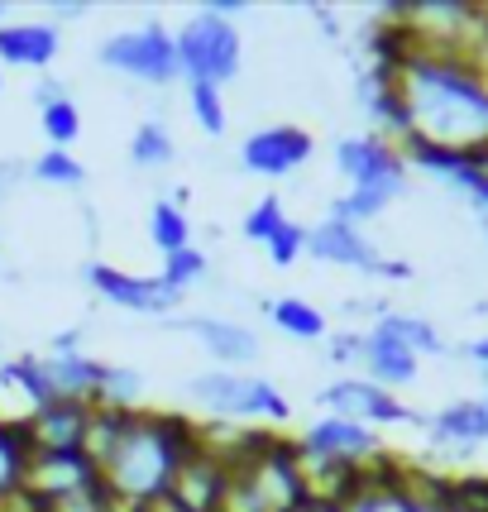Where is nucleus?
Here are the masks:
<instances>
[{
    "label": "nucleus",
    "mask_w": 488,
    "mask_h": 512,
    "mask_svg": "<svg viewBox=\"0 0 488 512\" xmlns=\"http://www.w3.org/2000/svg\"><path fill=\"white\" fill-rule=\"evenodd\" d=\"M369 58L393 72L412 134L450 154H474L488 144V63L474 53L412 48L398 24L378 20L369 34Z\"/></svg>",
    "instance_id": "nucleus-1"
},
{
    "label": "nucleus",
    "mask_w": 488,
    "mask_h": 512,
    "mask_svg": "<svg viewBox=\"0 0 488 512\" xmlns=\"http://www.w3.org/2000/svg\"><path fill=\"white\" fill-rule=\"evenodd\" d=\"M197 446V422L182 412H101L87 436V455L101 469V484L134 508L154 503L173 489L178 465Z\"/></svg>",
    "instance_id": "nucleus-2"
},
{
    "label": "nucleus",
    "mask_w": 488,
    "mask_h": 512,
    "mask_svg": "<svg viewBox=\"0 0 488 512\" xmlns=\"http://www.w3.org/2000/svg\"><path fill=\"white\" fill-rule=\"evenodd\" d=\"M302 465L288 431H273L254 455H244L240 465L225 469L221 512H292L302 498Z\"/></svg>",
    "instance_id": "nucleus-3"
},
{
    "label": "nucleus",
    "mask_w": 488,
    "mask_h": 512,
    "mask_svg": "<svg viewBox=\"0 0 488 512\" xmlns=\"http://www.w3.org/2000/svg\"><path fill=\"white\" fill-rule=\"evenodd\" d=\"M182 398L201 407L211 422H268L283 431L292 422V402L273 379H254L240 369H206L182 383Z\"/></svg>",
    "instance_id": "nucleus-4"
},
{
    "label": "nucleus",
    "mask_w": 488,
    "mask_h": 512,
    "mask_svg": "<svg viewBox=\"0 0 488 512\" xmlns=\"http://www.w3.org/2000/svg\"><path fill=\"white\" fill-rule=\"evenodd\" d=\"M178 39V63H182V82H211L221 87L235 82L244 67V39L235 20H221L211 10H192L187 20L173 29Z\"/></svg>",
    "instance_id": "nucleus-5"
},
{
    "label": "nucleus",
    "mask_w": 488,
    "mask_h": 512,
    "mask_svg": "<svg viewBox=\"0 0 488 512\" xmlns=\"http://www.w3.org/2000/svg\"><path fill=\"white\" fill-rule=\"evenodd\" d=\"M101 67H111L120 77H134L144 87H173L182 82V63H178V39L163 20H144L134 29H115L111 39H101L96 48Z\"/></svg>",
    "instance_id": "nucleus-6"
},
{
    "label": "nucleus",
    "mask_w": 488,
    "mask_h": 512,
    "mask_svg": "<svg viewBox=\"0 0 488 512\" xmlns=\"http://www.w3.org/2000/svg\"><path fill=\"white\" fill-rule=\"evenodd\" d=\"M335 168L350 178V187L378 192L388 201H398L407 192V173H412L398 144H388L378 134H345V139H335Z\"/></svg>",
    "instance_id": "nucleus-7"
},
{
    "label": "nucleus",
    "mask_w": 488,
    "mask_h": 512,
    "mask_svg": "<svg viewBox=\"0 0 488 512\" xmlns=\"http://www.w3.org/2000/svg\"><path fill=\"white\" fill-rule=\"evenodd\" d=\"M91 292L115 307V312L130 316H154V321H173V312L182 307V292H173L158 273H125L115 264H91L87 268Z\"/></svg>",
    "instance_id": "nucleus-8"
},
{
    "label": "nucleus",
    "mask_w": 488,
    "mask_h": 512,
    "mask_svg": "<svg viewBox=\"0 0 488 512\" xmlns=\"http://www.w3.org/2000/svg\"><path fill=\"white\" fill-rule=\"evenodd\" d=\"M292 446H297L302 460L369 465L374 455H383V436H378L374 426H364V422H350V417H331V412H321L316 422H307L297 436H292Z\"/></svg>",
    "instance_id": "nucleus-9"
},
{
    "label": "nucleus",
    "mask_w": 488,
    "mask_h": 512,
    "mask_svg": "<svg viewBox=\"0 0 488 512\" xmlns=\"http://www.w3.org/2000/svg\"><path fill=\"white\" fill-rule=\"evenodd\" d=\"M321 407L331 412V417H350V422H364V426H402V422H422L398 393H388V388H378L374 379H364V374H340L335 383L321 388Z\"/></svg>",
    "instance_id": "nucleus-10"
},
{
    "label": "nucleus",
    "mask_w": 488,
    "mask_h": 512,
    "mask_svg": "<svg viewBox=\"0 0 488 512\" xmlns=\"http://www.w3.org/2000/svg\"><path fill=\"white\" fill-rule=\"evenodd\" d=\"M101 484V469L87 450H34L29 455V474H24V493H34L39 503H63L72 493H87Z\"/></svg>",
    "instance_id": "nucleus-11"
},
{
    "label": "nucleus",
    "mask_w": 488,
    "mask_h": 512,
    "mask_svg": "<svg viewBox=\"0 0 488 512\" xmlns=\"http://www.w3.org/2000/svg\"><path fill=\"white\" fill-rule=\"evenodd\" d=\"M311 154H316V139L302 125H264L240 144L244 173H254V178H288Z\"/></svg>",
    "instance_id": "nucleus-12"
},
{
    "label": "nucleus",
    "mask_w": 488,
    "mask_h": 512,
    "mask_svg": "<svg viewBox=\"0 0 488 512\" xmlns=\"http://www.w3.org/2000/svg\"><path fill=\"white\" fill-rule=\"evenodd\" d=\"M168 326L182 335H197L201 350L216 359V369H240L244 374L259 359V335L244 321H230V316H173Z\"/></svg>",
    "instance_id": "nucleus-13"
},
{
    "label": "nucleus",
    "mask_w": 488,
    "mask_h": 512,
    "mask_svg": "<svg viewBox=\"0 0 488 512\" xmlns=\"http://www.w3.org/2000/svg\"><path fill=\"white\" fill-rule=\"evenodd\" d=\"M307 254L321 259V264H335V268H355V273H374L383 278L388 268V254L359 230V225H345V221H321L307 230Z\"/></svg>",
    "instance_id": "nucleus-14"
},
{
    "label": "nucleus",
    "mask_w": 488,
    "mask_h": 512,
    "mask_svg": "<svg viewBox=\"0 0 488 512\" xmlns=\"http://www.w3.org/2000/svg\"><path fill=\"white\" fill-rule=\"evenodd\" d=\"M91 422H96V402L87 398H53L29 417V446L34 450H87Z\"/></svg>",
    "instance_id": "nucleus-15"
},
{
    "label": "nucleus",
    "mask_w": 488,
    "mask_h": 512,
    "mask_svg": "<svg viewBox=\"0 0 488 512\" xmlns=\"http://www.w3.org/2000/svg\"><path fill=\"white\" fill-rule=\"evenodd\" d=\"M426 436L431 446L450 450V455H469V450L488 446V407L484 398H460L441 407L436 417H426Z\"/></svg>",
    "instance_id": "nucleus-16"
},
{
    "label": "nucleus",
    "mask_w": 488,
    "mask_h": 512,
    "mask_svg": "<svg viewBox=\"0 0 488 512\" xmlns=\"http://www.w3.org/2000/svg\"><path fill=\"white\" fill-rule=\"evenodd\" d=\"M221 493H225V465L216 455H206L201 446H192V455L173 474L168 498L182 503L187 512H221Z\"/></svg>",
    "instance_id": "nucleus-17"
},
{
    "label": "nucleus",
    "mask_w": 488,
    "mask_h": 512,
    "mask_svg": "<svg viewBox=\"0 0 488 512\" xmlns=\"http://www.w3.org/2000/svg\"><path fill=\"white\" fill-rule=\"evenodd\" d=\"M63 48V29L48 20L0 24V67H48Z\"/></svg>",
    "instance_id": "nucleus-18"
},
{
    "label": "nucleus",
    "mask_w": 488,
    "mask_h": 512,
    "mask_svg": "<svg viewBox=\"0 0 488 512\" xmlns=\"http://www.w3.org/2000/svg\"><path fill=\"white\" fill-rule=\"evenodd\" d=\"M359 369H364V379H374L378 388L398 393V388H407V383L417 379L422 359L412 355L398 335H388L383 326H369V331H364V364H359Z\"/></svg>",
    "instance_id": "nucleus-19"
},
{
    "label": "nucleus",
    "mask_w": 488,
    "mask_h": 512,
    "mask_svg": "<svg viewBox=\"0 0 488 512\" xmlns=\"http://www.w3.org/2000/svg\"><path fill=\"white\" fill-rule=\"evenodd\" d=\"M44 359V374L53 379V388H58V398H96V388H101V379H106V359L87 355V350H77V355H39Z\"/></svg>",
    "instance_id": "nucleus-20"
},
{
    "label": "nucleus",
    "mask_w": 488,
    "mask_h": 512,
    "mask_svg": "<svg viewBox=\"0 0 488 512\" xmlns=\"http://www.w3.org/2000/svg\"><path fill=\"white\" fill-rule=\"evenodd\" d=\"M264 312H268V321L283 335H292V340H326V335H331L326 312L311 307L307 297H273V302H264Z\"/></svg>",
    "instance_id": "nucleus-21"
},
{
    "label": "nucleus",
    "mask_w": 488,
    "mask_h": 512,
    "mask_svg": "<svg viewBox=\"0 0 488 512\" xmlns=\"http://www.w3.org/2000/svg\"><path fill=\"white\" fill-rule=\"evenodd\" d=\"M149 240H154V249L163 259L192 245V216L182 211V192H173V197H163L149 206Z\"/></svg>",
    "instance_id": "nucleus-22"
},
{
    "label": "nucleus",
    "mask_w": 488,
    "mask_h": 512,
    "mask_svg": "<svg viewBox=\"0 0 488 512\" xmlns=\"http://www.w3.org/2000/svg\"><path fill=\"white\" fill-rule=\"evenodd\" d=\"M374 326H383L388 335H398L402 345L412 350V355L422 359V355H445V340H441V331L426 321V316H417V312H393V307H383V316H378Z\"/></svg>",
    "instance_id": "nucleus-23"
},
{
    "label": "nucleus",
    "mask_w": 488,
    "mask_h": 512,
    "mask_svg": "<svg viewBox=\"0 0 488 512\" xmlns=\"http://www.w3.org/2000/svg\"><path fill=\"white\" fill-rule=\"evenodd\" d=\"M178 158V139L168 130V120H139V130L130 134V163L134 168H168Z\"/></svg>",
    "instance_id": "nucleus-24"
},
{
    "label": "nucleus",
    "mask_w": 488,
    "mask_h": 512,
    "mask_svg": "<svg viewBox=\"0 0 488 512\" xmlns=\"http://www.w3.org/2000/svg\"><path fill=\"white\" fill-rule=\"evenodd\" d=\"M91 402H96L101 412H139V407H144V374H139V369H125V364H111Z\"/></svg>",
    "instance_id": "nucleus-25"
},
{
    "label": "nucleus",
    "mask_w": 488,
    "mask_h": 512,
    "mask_svg": "<svg viewBox=\"0 0 488 512\" xmlns=\"http://www.w3.org/2000/svg\"><path fill=\"white\" fill-rule=\"evenodd\" d=\"M29 431L24 426H0V498L24 489V474H29Z\"/></svg>",
    "instance_id": "nucleus-26"
},
{
    "label": "nucleus",
    "mask_w": 488,
    "mask_h": 512,
    "mask_svg": "<svg viewBox=\"0 0 488 512\" xmlns=\"http://www.w3.org/2000/svg\"><path fill=\"white\" fill-rule=\"evenodd\" d=\"M292 216H288V206H283V197H259L249 211H244V221H240V235L249 240V245H259V249H268L278 235H283V225H288Z\"/></svg>",
    "instance_id": "nucleus-27"
},
{
    "label": "nucleus",
    "mask_w": 488,
    "mask_h": 512,
    "mask_svg": "<svg viewBox=\"0 0 488 512\" xmlns=\"http://www.w3.org/2000/svg\"><path fill=\"white\" fill-rule=\"evenodd\" d=\"M206 273H211V259H206V249H197V245L168 254L163 268H158V278H163L173 292H182V297H187L192 288H201V283H206Z\"/></svg>",
    "instance_id": "nucleus-28"
},
{
    "label": "nucleus",
    "mask_w": 488,
    "mask_h": 512,
    "mask_svg": "<svg viewBox=\"0 0 488 512\" xmlns=\"http://www.w3.org/2000/svg\"><path fill=\"white\" fill-rule=\"evenodd\" d=\"M29 178L44 182V187H67V192H77V187H87V168L67 154V149H44V154L29 163Z\"/></svg>",
    "instance_id": "nucleus-29"
},
{
    "label": "nucleus",
    "mask_w": 488,
    "mask_h": 512,
    "mask_svg": "<svg viewBox=\"0 0 488 512\" xmlns=\"http://www.w3.org/2000/svg\"><path fill=\"white\" fill-rule=\"evenodd\" d=\"M39 130L48 134V144H53V149L77 144V139H82V111H77V101L63 96V101L44 106V111H39Z\"/></svg>",
    "instance_id": "nucleus-30"
},
{
    "label": "nucleus",
    "mask_w": 488,
    "mask_h": 512,
    "mask_svg": "<svg viewBox=\"0 0 488 512\" xmlns=\"http://www.w3.org/2000/svg\"><path fill=\"white\" fill-rule=\"evenodd\" d=\"M388 206H393L388 197H378V192H359V187H350L345 197H335V201H331L326 221H345V225H359V230H364V225L378 221V216H383Z\"/></svg>",
    "instance_id": "nucleus-31"
},
{
    "label": "nucleus",
    "mask_w": 488,
    "mask_h": 512,
    "mask_svg": "<svg viewBox=\"0 0 488 512\" xmlns=\"http://www.w3.org/2000/svg\"><path fill=\"white\" fill-rule=\"evenodd\" d=\"M187 106H192V120H197L206 134H225V91L211 87V82H187Z\"/></svg>",
    "instance_id": "nucleus-32"
},
{
    "label": "nucleus",
    "mask_w": 488,
    "mask_h": 512,
    "mask_svg": "<svg viewBox=\"0 0 488 512\" xmlns=\"http://www.w3.org/2000/svg\"><path fill=\"white\" fill-rule=\"evenodd\" d=\"M326 359H331L335 369L364 364V331H331L326 335Z\"/></svg>",
    "instance_id": "nucleus-33"
},
{
    "label": "nucleus",
    "mask_w": 488,
    "mask_h": 512,
    "mask_svg": "<svg viewBox=\"0 0 488 512\" xmlns=\"http://www.w3.org/2000/svg\"><path fill=\"white\" fill-rule=\"evenodd\" d=\"M302 254H307V225L288 221V225H283V235L268 245V259H273L278 268H292L297 259H302Z\"/></svg>",
    "instance_id": "nucleus-34"
},
{
    "label": "nucleus",
    "mask_w": 488,
    "mask_h": 512,
    "mask_svg": "<svg viewBox=\"0 0 488 512\" xmlns=\"http://www.w3.org/2000/svg\"><path fill=\"white\" fill-rule=\"evenodd\" d=\"M67 96V82L63 77H44V82H34V106L44 111V106H53V101H63Z\"/></svg>",
    "instance_id": "nucleus-35"
},
{
    "label": "nucleus",
    "mask_w": 488,
    "mask_h": 512,
    "mask_svg": "<svg viewBox=\"0 0 488 512\" xmlns=\"http://www.w3.org/2000/svg\"><path fill=\"white\" fill-rule=\"evenodd\" d=\"M91 5L82 0H53V10H48V24H63V20H87Z\"/></svg>",
    "instance_id": "nucleus-36"
},
{
    "label": "nucleus",
    "mask_w": 488,
    "mask_h": 512,
    "mask_svg": "<svg viewBox=\"0 0 488 512\" xmlns=\"http://www.w3.org/2000/svg\"><path fill=\"white\" fill-rule=\"evenodd\" d=\"M201 10H211V15H221V20H240L249 5H244V0H206Z\"/></svg>",
    "instance_id": "nucleus-37"
},
{
    "label": "nucleus",
    "mask_w": 488,
    "mask_h": 512,
    "mask_svg": "<svg viewBox=\"0 0 488 512\" xmlns=\"http://www.w3.org/2000/svg\"><path fill=\"white\" fill-rule=\"evenodd\" d=\"M292 512H340V503H326V498H311V493H302V498L292 503Z\"/></svg>",
    "instance_id": "nucleus-38"
},
{
    "label": "nucleus",
    "mask_w": 488,
    "mask_h": 512,
    "mask_svg": "<svg viewBox=\"0 0 488 512\" xmlns=\"http://www.w3.org/2000/svg\"><path fill=\"white\" fill-rule=\"evenodd\" d=\"M465 355L479 364V369H488V335H479V340H469L465 345Z\"/></svg>",
    "instance_id": "nucleus-39"
},
{
    "label": "nucleus",
    "mask_w": 488,
    "mask_h": 512,
    "mask_svg": "<svg viewBox=\"0 0 488 512\" xmlns=\"http://www.w3.org/2000/svg\"><path fill=\"white\" fill-rule=\"evenodd\" d=\"M139 512H187V508H182V503H173V498L163 493V498H154V503H144Z\"/></svg>",
    "instance_id": "nucleus-40"
},
{
    "label": "nucleus",
    "mask_w": 488,
    "mask_h": 512,
    "mask_svg": "<svg viewBox=\"0 0 488 512\" xmlns=\"http://www.w3.org/2000/svg\"><path fill=\"white\" fill-rule=\"evenodd\" d=\"M469 158V168H474V173H484V178H488V144H484V149H474V154H465Z\"/></svg>",
    "instance_id": "nucleus-41"
},
{
    "label": "nucleus",
    "mask_w": 488,
    "mask_h": 512,
    "mask_svg": "<svg viewBox=\"0 0 488 512\" xmlns=\"http://www.w3.org/2000/svg\"><path fill=\"white\" fill-rule=\"evenodd\" d=\"M479 225H484V245H488V216H484V211H479Z\"/></svg>",
    "instance_id": "nucleus-42"
},
{
    "label": "nucleus",
    "mask_w": 488,
    "mask_h": 512,
    "mask_svg": "<svg viewBox=\"0 0 488 512\" xmlns=\"http://www.w3.org/2000/svg\"><path fill=\"white\" fill-rule=\"evenodd\" d=\"M5 10H10V5H5V0H0V24H5Z\"/></svg>",
    "instance_id": "nucleus-43"
},
{
    "label": "nucleus",
    "mask_w": 488,
    "mask_h": 512,
    "mask_svg": "<svg viewBox=\"0 0 488 512\" xmlns=\"http://www.w3.org/2000/svg\"><path fill=\"white\" fill-rule=\"evenodd\" d=\"M479 374H484V388H488V369H479Z\"/></svg>",
    "instance_id": "nucleus-44"
},
{
    "label": "nucleus",
    "mask_w": 488,
    "mask_h": 512,
    "mask_svg": "<svg viewBox=\"0 0 488 512\" xmlns=\"http://www.w3.org/2000/svg\"><path fill=\"white\" fill-rule=\"evenodd\" d=\"M0 87H5V67H0Z\"/></svg>",
    "instance_id": "nucleus-45"
}]
</instances>
